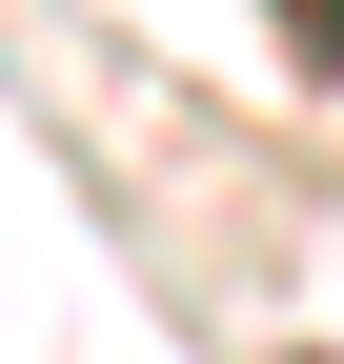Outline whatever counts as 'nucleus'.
Wrapping results in <instances>:
<instances>
[{
    "mask_svg": "<svg viewBox=\"0 0 344 364\" xmlns=\"http://www.w3.org/2000/svg\"><path fill=\"white\" fill-rule=\"evenodd\" d=\"M284 21H304V41H324V61H344V0H284Z\"/></svg>",
    "mask_w": 344,
    "mask_h": 364,
    "instance_id": "f257e3e1",
    "label": "nucleus"
}]
</instances>
